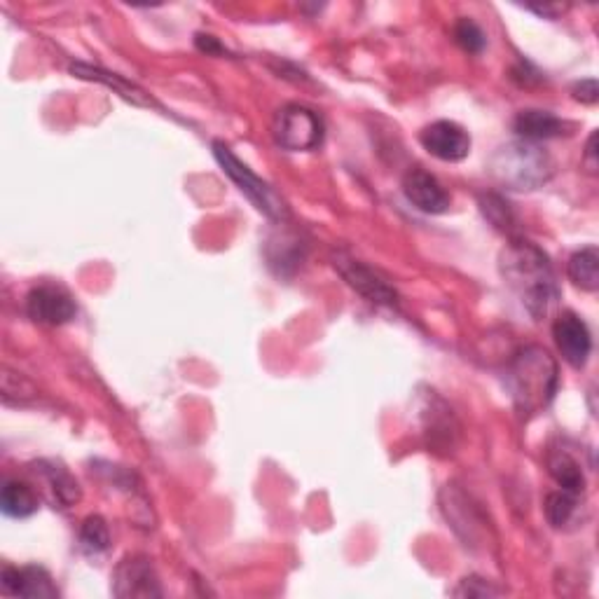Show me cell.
<instances>
[{"mask_svg":"<svg viewBox=\"0 0 599 599\" xmlns=\"http://www.w3.org/2000/svg\"><path fill=\"white\" fill-rule=\"evenodd\" d=\"M501 274L506 284L518 293L522 305L536 321L548 314L557 300V284L553 265L546 253L532 242H511L501 253Z\"/></svg>","mask_w":599,"mask_h":599,"instance_id":"6da1fadb","label":"cell"},{"mask_svg":"<svg viewBox=\"0 0 599 599\" xmlns=\"http://www.w3.org/2000/svg\"><path fill=\"white\" fill-rule=\"evenodd\" d=\"M557 363L546 349L525 347L515 354L511 363V387L515 403L522 412L534 415L553 401L557 394Z\"/></svg>","mask_w":599,"mask_h":599,"instance_id":"7a4b0ae2","label":"cell"},{"mask_svg":"<svg viewBox=\"0 0 599 599\" xmlns=\"http://www.w3.org/2000/svg\"><path fill=\"white\" fill-rule=\"evenodd\" d=\"M494 181L508 190H536L555 174V162L546 150L529 141L501 146L490 160Z\"/></svg>","mask_w":599,"mask_h":599,"instance_id":"3957f363","label":"cell"},{"mask_svg":"<svg viewBox=\"0 0 599 599\" xmlns=\"http://www.w3.org/2000/svg\"><path fill=\"white\" fill-rule=\"evenodd\" d=\"M213 157L220 164V169L232 178V183L249 197V202L256 206L260 213H265L272 220H284L286 218V204L281 199L270 183H265L263 178L253 174L246 164L232 153L225 143L216 141L213 143Z\"/></svg>","mask_w":599,"mask_h":599,"instance_id":"277c9868","label":"cell"},{"mask_svg":"<svg viewBox=\"0 0 599 599\" xmlns=\"http://www.w3.org/2000/svg\"><path fill=\"white\" fill-rule=\"evenodd\" d=\"M323 120L319 113H314L312 108L300 106V103H288V106L279 108L272 122V136L281 148L293 150H314L321 146L323 141Z\"/></svg>","mask_w":599,"mask_h":599,"instance_id":"5b68a950","label":"cell"},{"mask_svg":"<svg viewBox=\"0 0 599 599\" xmlns=\"http://www.w3.org/2000/svg\"><path fill=\"white\" fill-rule=\"evenodd\" d=\"M113 595L122 599L162 597V585L153 562L146 555H129L117 564L113 574Z\"/></svg>","mask_w":599,"mask_h":599,"instance_id":"8992f818","label":"cell"},{"mask_svg":"<svg viewBox=\"0 0 599 599\" xmlns=\"http://www.w3.org/2000/svg\"><path fill=\"white\" fill-rule=\"evenodd\" d=\"M424 150L440 162H461L471 155V134L452 120H438L419 134Z\"/></svg>","mask_w":599,"mask_h":599,"instance_id":"52a82bcc","label":"cell"},{"mask_svg":"<svg viewBox=\"0 0 599 599\" xmlns=\"http://www.w3.org/2000/svg\"><path fill=\"white\" fill-rule=\"evenodd\" d=\"M26 314L40 326H64L78 314L75 300L59 286H36L26 295Z\"/></svg>","mask_w":599,"mask_h":599,"instance_id":"ba28073f","label":"cell"},{"mask_svg":"<svg viewBox=\"0 0 599 599\" xmlns=\"http://www.w3.org/2000/svg\"><path fill=\"white\" fill-rule=\"evenodd\" d=\"M553 337L564 361L583 368L592 354V335L588 323L574 312H562L553 323Z\"/></svg>","mask_w":599,"mask_h":599,"instance_id":"9c48e42d","label":"cell"},{"mask_svg":"<svg viewBox=\"0 0 599 599\" xmlns=\"http://www.w3.org/2000/svg\"><path fill=\"white\" fill-rule=\"evenodd\" d=\"M403 192L415 209L429 213V216H440L452 206V197L447 195L443 183L424 169H410L405 174Z\"/></svg>","mask_w":599,"mask_h":599,"instance_id":"30bf717a","label":"cell"},{"mask_svg":"<svg viewBox=\"0 0 599 599\" xmlns=\"http://www.w3.org/2000/svg\"><path fill=\"white\" fill-rule=\"evenodd\" d=\"M335 270L347 279V284L368 298L375 305H396L398 295L394 288H391L387 281L370 270L368 265H363L361 260L349 258V256H337L335 258Z\"/></svg>","mask_w":599,"mask_h":599,"instance_id":"8fae6325","label":"cell"},{"mask_svg":"<svg viewBox=\"0 0 599 599\" xmlns=\"http://www.w3.org/2000/svg\"><path fill=\"white\" fill-rule=\"evenodd\" d=\"M0 588L10 597H26V599H54L59 597L57 585L52 576L43 567H5L0 576Z\"/></svg>","mask_w":599,"mask_h":599,"instance_id":"7c38bea8","label":"cell"},{"mask_svg":"<svg viewBox=\"0 0 599 599\" xmlns=\"http://www.w3.org/2000/svg\"><path fill=\"white\" fill-rule=\"evenodd\" d=\"M564 129L567 125L548 110H522L513 120V132L529 143L555 139V136L564 134Z\"/></svg>","mask_w":599,"mask_h":599,"instance_id":"4fadbf2b","label":"cell"},{"mask_svg":"<svg viewBox=\"0 0 599 599\" xmlns=\"http://www.w3.org/2000/svg\"><path fill=\"white\" fill-rule=\"evenodd\" d=\"M0 508L8 518H31L38 511V497L33 487L22 480H5L3 492H0Z\"/></svg>","mask_w":599,"mask_h":599,"instance_id":"5bb4252c","label":"cell"},{"mask_svg":"<svg viewBox=\"0 0 599 599\" xmlns=\"http://www.w3.org/2000/svg\"><path fill=\"white\" fill-rule=\"evenodd\" d=\"M548 471L553 475V480L560 485V490L581 494L585 490V475L583 468L578 466V461L571 457L569 452L555 450L548 454Z\"/></svg>","mask_w":599,"mask_h":599,"instance_id":"9a60e30c","label":"cell"},{"mask_svg":"<svg viewBox=\"0 0 599 599\" xmlns=\"http://www.w3.org/2000/svg\"><path fill=\"white\" fill-rule=\"evenodd\" d=\"M567 274L581 291L595 293L599 288V251L595 246H585V249L576 251L569 258Z\"/></svg>","mask_w":599,"mask_h":599,"instance_id":"2e32d148","label":"cell"},{"mask_svg":"<svg viewBox=\"0 0 599 599\" xmlns=\"http://www.w3.org/2000/svg\"><path fill=\"white\" fill-rule=\"evenodd\" d=\"M71 73L78 75V78L96 80V82H101V85L115 89V92L120 94L122 99L132 101V103H136V106H150V101L146 99V94H143L141 89L136 87V85H132V82L122 80L120 75L101 71V68H94V66H87V64H73L71 66Z\"/></svg>","mask_w":599,"mask_h":599,"instance_id":"e0dca14e","label":"cell"},{"mask_svg":"<svg viewBox=\"0 0 599 599\" xmlns=\"http://www.w3.org/2000/svg\"><path fill=\"white\" fill-rule=\"evenodd\" d=\"M80 546L92 555L106 553L108 546H110V529H108L106 520H103L101 515H89V518L82 522Z\"/></svg>","mask_w":599,"mask_h":599,"instance_id":"ac0fdd59","label":"cell"},{"mask_svg":"<svg viewBox=\"0 0 599 599\" xmlns=\"http://www.w3.org/2000/svg\"><path fill=\"white\" fill-rule=\"evenodd\" d=\"M576 497H578V494H571V492H564V490L548 494V499H546V518H548V522L555 529L567 527L569 522L574 520L576 508H578Z\"/></svg>","mask_w":599,"mask_h":599,"instance_id":"d6986e66","label":"cell"},{"mask_svg":"<svg viewBox=\"0 0 599 599\" xmlns=\"http://www.w3.org/2000/svg\"><path fill=\"white\" fill-rule=\"evenodd\" d=\"M40 471H43L47 475V480H50V487H52L54 497H57L59 504L71 506L80 499L78 483H75V480L64 471V468L52 466V468H40Z\"/></svg>","mask_w":599,"mask_h":599,"instance_id":"ffe728a7","label":"cell"},{"mask_svg":"<svg viewBox=\"0 0 599 599\" xmlns=\"http://www.w3.org/2000/svg\"><path fill=\"white\" fill-rule=\"evenodd\" d=\"M454 40H457V45L468 54H480L487 45L485 31L480 29L471 17H461L459 22L454 24Z\"/></svg>","mask_w":599,"mask_h":599,"instance_id":"44dd1931","label":"cell"},{"mask_svg":"<svg viewBox=\"0 0 599 599\" xmlns=\"http://www.w3.org/2000/svg\"><path fill=\"white\" fill-rule=\"evenodd\" d=\"M454 595L457 597H497L501 595V590L497 585H492L490 581H485V578L480 576H466L464 581H461L457 588H454Z\"/></svg>","mask_w":599,"mask_h":599,"instance_id":"7402d4cb","label":"cell"},{"mask_svg":"<svg viewBox=\"0 0 599 599\" xmlns=\"http://www.w3.org/2000/svg\"><path fill=\"white\" fill-rule=\"evenodd\" d=\"M571 92H574V99L581 101V103H597V99H599L597 80H581V82H576Z\"/></svg>","mask_w":599,"mask_h":599,"instance_id":"603a6c76","label":"cell"},{"mask_svg":"<svg viewBox=\"0 0 599 599\" xmlns=\"http://www.w3.org/2000/svg\"><path fill=\"white\" fill-rule=\"evenodd\" d=\"M595 143H597V134L590 136L588 141V148H585V164H588V169L595 174L597 171V150H595Z\"/></svg>","mask_w":599,"mask_h":599,"instance_id":"cb8c5ba5","label":"cell"},{"mask_svg":"<svg viewBox=\"0 0 599 599\" xmlns=\"http://www.w3.org/2000/svg\"><path fill=\"white\" fill-rule=\"evenodd\" d=\"M197 47H199V50H202V52H211V54L223 50V47L218 45V40H216V38H213V36H204V33H199V36H197Z\"/></svg>","mask_w":599,"mask_h":599,"instance_id":"d4e9b609","label":"cell"},{"mask_svg":"<svg viewBox=\"0 0 599 599\" xmlns=\"http://www.w3.org/2000/svg\"><path fill=\"white\" fill-rule=\"evenodd\" d=\"M527 10H532V12H536V15H543V17H550L553 19L557 12H562L564 8H560V5H529Z\"/></svg>","mask_w":599,"mask_h":599,"instance_id":"484cf974","label":"cell"}]
</instances>
